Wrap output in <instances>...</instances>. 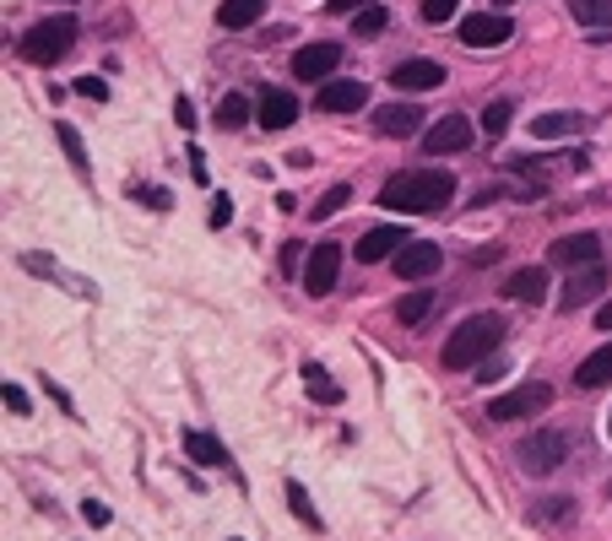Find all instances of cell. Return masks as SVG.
<instances>
[{
	"label": "cell",
	"instance_id": "obj_1",
	"mask_svg": "<svg viewBox=\"0 0 612 541\" xmlns=\"http://www.w3.org/2000/svg\"><path fill=\"white\" fill-rule=\"evenodd\" d=\"M456 201V179L439 173V168H412V173H396L385 179L380 190V206L385 211H439Z\"/></svg>",
	"mask_w": 612,
	"mask_h": 541
},
{
	"label": "cell",
	"instance_id": "obj_2",
	"mask_svg": "<svg viewBox=\"0 0 612 541\" xmlns=\"http://www.w3.org/2000/svg\"><path fill=\"white\" fill-rule=\"evenodd\" d=\"M499 336H505V320L499 314H467L450 331V342H445V369H477L499 347Z\"/></svg>",
	"mask_w": 612,
	"mask_h": 541
},
{
	"label": "cell",
	"instance_id": "obj_3",
	"mask_svg": "<svg viewBox=\"0 0 612 541\" xmlns=\"http://www.w3.org/2000/svg\"><path fill=\"white\" fill-rule=\"evenodd\" d=\"M76 49V16H43V22H33L27 33H22V43H16V54L27 60V65H54V60H65Z\"/></svg>",
	"mask_w": 612,
	"mask_h": 541
},
{
	"label": "cell",
	"instance_id": "obj_4",
	"mask_svg": "<svg viewBox=\"0 0 612 541\" xmlns=\"http://www.w3.org/2000/svg\"><path fill=\"white\" fill-rule=\"evenodd\" d=\"M564 461H570V434H564V428H543V434H532V439L521 445V466H526L532 477H553Z\"/></svg>",
	"mask_w": 612,
	"mask_h": 541
},
{
	"label": "cell",
	"instance_id": "obj_5",
	"mask_svg": "<svg viewBox=\"0 0 612 541\" xmlns=\"http://www.w3.org/2000/svg\"><path fill=\"white\" fill-rule=\"evenodd\" d=\"M548 401H553V390H548L543 379H532V385H521V390H510V396H494V401H488V417H494V423L537 417V412H548Z\"/></svg>",
	"mask_w": 612,
	"mask_h": 541
},
{
	"label": "cell",
	"instance_id": "obj_6",
	"mask_svg": "<svg viewBox=\"0 0 612 541\" xmlns=\"http://www.w3.org/2000/svg\"><path fill=\"white\" fill-rule=\"evenodd\" d=\"M602 293H608V266H602V260H597V266H581V271H570V282H564V293H559V309L575 314V309L597 304Z\"/></svg>",
	"mask_w": 612,
	"mask_h": 541
},
{
	"label": "cell",
	"instance_id": "obj_7",
	"mask_svg": "<svg viewBox=\"0 0 612 541\" xmlns=\"http://www.w3.org/2000/svg\"><path fill=\"white\" fill-rule=\"evenodd\" d=\"M472 146V119L467 114H445L439 125H429V136H423V152L429 157H456V152H467Z\"/></svg>",
	"mask_w": 612,
	"mask_h": 541
},
{
	"label": "cell",
	"instance_id": "obj_8",
	"mask_svg": "<svg viewBox=\"0 0 612 541\" xmlns=\"http://www.w3.org/2000/svg\"><path fill=\"white\" fill-rule=\"evenodd\" d=\"M336 271H342V244H315L309 260H304V293L326 298L336 287Z\"/></svg>",
	"mask_w": 612,
	"mask_h": 541
},
{
	"label": "cell",
	"instance_id": "obj_9",
	"mask_svg": "<svg viewBox=\"0 0 612 541\" xmlns=\"http://www.w3.org/2000/svg\"><path fill=\"white\" fill-rule=\"evenodd\" d=\"M510 33H515V22L505 11H483V16L461 22V43H472V49H499V43H510Z\"/></svg>",
	"mask_w": 612,
	"mask_h": 541
},
{
	"label": "cell",
	"instance_id": "obj_10",
	"mask_svg": "<svg viewBox=\"0 0 612 541\" xmlns=\"http://www.w3.org/2000/svg\"><path fill=\"white\" fill-rule=\"evenodd\" d=\"M336 65H342V49H336V43H304V49L293 54V76H298V81H320V87H326Z\"/></svg>",
	"mask_w": 612,
	"mask_h": 541
},
{
	"label": "cell",
	"instance_id": "obj_11",
	"mask_svg": "<svg viewBox=\"0 0 612 541\" xmlns=\"http://www.w3.org/2000/svg\"><path fill=\"white\" fill-rule=\"evenodd\" d=\"M548 260L553 266H597L602 260V239L597 233H564L548 244Z\"/></svg>",
	"mask_w": 612,
	"mask_h": 541
},
{
	"label": "cell",
	"instance_id": "obj_12",
	"mask_svg": "<svg viewBox=\"0 0 612 541\" xmlns=\"http://www.w3.org/2000/svg\"><path fill=\"white\" fill-rule=\"evenodd\" d=\"M439 81H445V65L439 60H401L391 70V87L396 92H434Z\"/></svg>",
	"mask_w": 612,
	"mask_h": 541
},
{
	"label": "cell",
	"instance_id": "obj_13",
	"mask_svg": "<svg viewBox=\"0 0 612 541\" xmlns=\"http://www.w3.org/2000/svg\"><path fill=\"white\" fill-rule=\"evenodd\" d=\"M315 103H320L326 114H358V108L369 103V87H364V81H326Z\"/></svg>",
	"mask_w": 612,
	"mask_h": 541
},
{
	"label": "cell",
	"instance_id": "obj_14",
	"mask_svg": "<svg viewBox=\"0 0 612 541\" xmlns=\"http://www.w3.org/2000/svg\"><path fill=\"white\" fill-rule=\"evenodd\" d=\"M255 114H260V125H266V130H288V125L298 119V98H293V92H282V87H266V92H260V103H255Z\"/></svg>",
	"mask_w": 612,
	"mask_h": 541
},
{
	"label": "cell",
	"instance_id": "obj_15",
	"mask_svg": "<svg viewBox=\"0 0 612 541\" xmlns=\"http://www.w3.org/2000/svg\"><path fill=\"white\" fill-rule=\"evenodd\" d=\"M439 244H407L401 255H396V276H407V282H429L434 271H439Z\"/></svg>",
	"mask_w": 612,
	"mask_h": 541
},
{
	"label": "cell",
	"instance_id": "obj_16",
	"mask_svg": "<svg viewBox=\"0 0 612 541\" xmlns=\"http://www.w3.org/2000/svg\"><path fill=\"white\" fill-rule=\"evenodd\" d=\"M418 125H423L418 103H385V108H374V130L380 136H412Z\"/></svg>",
	"mask_w": 612,
	"mask_h": 541
},
{
	"label": "cell",
	"instance_id": "obj_17",
	"mask_svg": "<svg viewBox=\"0 0 612 541\" xmlns=\"http://www.w3.org/2000/svg\"><path fill=\"white\" fill-rule=\"evenodd\" d=\"M407 249V233L401 228H369L364 239H358V260L364 266H374V260H385V255H401Z\"/></svg>",
	"mask_w": 612,
	"mask_h": 541
},
{
	"label": "cell",
	"instance_id": "obj_18",
	"mask_svg": "<svg viewBox=\"0 0 612 541\" xmlns=\"http://www.w3.org/2000/svg\"><path fill=\"white\" fill-rule=\"evenodd\" d=\"M505 298H515V304H543V298H548V271H510V276H505Z\"/></svg>",
	"mask_w": 612,
	"mask_h": 541
},
{
	"label": "cell",
	"instance_id": "obj_19",
	"mask_svg": "<svg viewBox=\"0 0 612 541\" xmlns=\"http://www.w3.org/2000/svg\"><path fill=\"white\" fill-rule=\"evenodd\" d=\"M570 11L591 38H612V0H570Z\"/></svg>",
	"mask_w": 612,
	"mask_h": 541
},
{
	"label": "cell",
	"instance_id": "obj_20",
	"mask_svg": "<svg viewBox=\"0 0 612 541\" xmlns=\"http://www.w3.org/2000/svg\"><path fill=\"white\" fill-rule=\"evenodd\" d=\"M526 520H532V526H570V520H575V499H559V493H548V499H532Z\"/></svg>",
	"mask_w": 612,
	"mask_h": 541
},
{
	"label": "cell",
	"instance_id": "obj_21",
	"mask_svg": "<svg viewBox=\"0 0 612 541\" xmlns=\"http://www.w3.org/2000/svg\"><path fill=\"white\" fill-rule=\"evenodd\" d=\"M581 130H586V114H537L532 119L537 141H559V136H581Z\"/></svg>",
	"mask_w": 612,
	"mask_h": 541
},
{
	"label": "cell",
	"instance_id": "obj_22",
	"mask_svg": "<svg viewBox=\"0 0 612 541\" xmlns=\"http://www.w3.org/2000/svg\"><path fill=\"white\" fill-rule=\"evenodd\" d=\"M575 385H581V390H602V385H612V342L575 369Z\"/></svg>",
	"mask_w": 612,
	"mask_h": 541
},
{
	"label": "cell",
	"instance_id": "obj_23",
	"mask_svg": "<svg viewBox=\"0 0 612 541\" xmlns=\"http://www.w3.org/2000/svg\"><path fill=\"white\" fill-rule=\"evenodd\" d=\"M510 119H515V103H510V98H494V103L483 108V136H488V141H505Z\"/></svg>",
	"mask_w": 612,
	"mask_h": 541
},
{
	"label": "cell",
	"instance_id": "obj_24",
	"mask_svg": "<svg viewBox=\"0 0 612 541\" xmlns=\"http://www.w3.org/2000/svg\"><path fill=\"white\" fill-rule=\"evenodd\" d=\"M304 385H309V396L320 401V407H336L342 401V390H336V379L320 369V363H304Z\"/></svg>",
	"mask_w": 612,
	"mask_h": 541
},
{
	"label": "cell",
	"instance_id": "obj_25",
	"mask_svg": "<svg viewBox=\"0 0 612 541\" xmlns=\"http://www.w3.org/2000/svg\"><path fill=\"white\" fill-rule=\"evenodd\" d=\"M260 5H266V0H222V11H217V22L239 33V27H250V22L260 16Z\"/></svg>",
	"mask_w": 612,
	"mask_h": 541
},
{
	"label": "cell",
	"instance_id": "obj_26",
	"mask_svg": "<svg viewBox=\"0 0 612 541\" xmlns=\"http://www.w3.org/2000/svg\"><path fill=\"white\" fill-rule=\"evenodd\" d=\"M217 125H222V130H239V125H250V98H244V92H228V98L217 103Z\"/></svg>",
	"mask_w": 612,
	"mask_h": 541
},
{
	"label": "cell",
	"instance_id": "obj_27",
	"mask_svg": "<svg viewBox=\"0 0 612 541\" xmlns=\"http://www.w3.org/2000/svg\"><path fill=\"white\" fill-rule=\"evenodd\" d=\"M22 266H27L33 276H43V282H71V276H65V266H60V260H49V255H33V249H27V255H22ZM71 287H76V293H87L81 282H71Z\"/></svg>",
	"mask_w": 612,
	"mask_h": 541
},
{
	"label": "cell",
	"instance_id": "obj_28",
	"mask_svg": "<svg viewBox=\"0 0 612 541\" xmlns=\"http://www.w3.org/2000/svg\"><path fill=\"white\" fill-rule=\"evenodd\" d=\"M429 309H434V293H429V287H418V293H407V298L396 304V320H401V325H423V314H429Z\"/></svg>",
	"mask_w": 612,
	"mask_h": 541
},
{
	"label": "cell",
	"instance_id": "obj_29",
	"mask_svg": "<svg viewBox=\"0 0 612 541\" xmlns=\"http://www.w3.org/2000/svg\"><path fill=\"white\" fill-rule=\"evenodd\" d=\"M184 455L201 461V466H222V450H217L212 434H184Z\"/></svg>",
	"mask_w": 612,
	"mask_h": 541
},
{
	"label": "cell",
	"instance_id": "obj_30",
	"mask_svg": "<svg viewBox=\"0 0 612 541\" xmlns=\"http://www.w3.org/2000/svg\"><path fill=\"white\" fill-rule=\"evenodd\" d=\"M54 136H60V146H65L71 168H76V173H87V146H81V130H76V125H54Z\"/></svg>",
	"mask_w": 612,
	"mask_h": 541
},
{
	"label": "cell",
	"instance_id": "obj_31",
	"mask_svg": "<svg viewBox=\"0 0 612 541\" xmlns=\"http://www.w3.org/2000/svg\"><path fill=\"white\" fill-rule=\"evenodd\" d=\"M347 201H353V184H331V190H326V195L315 201V217L326 222V217H336V211H342Z\"/></svg>",
	"mask_w": 612,
	"mask_h": 541
},
{
	"label": "cell",
	"instance_id": "obj_32",
	"mask_svg": "<svg viewBox=\"0 0 612 541\" xmlns=\"http://www.w3.org/2000/svg\"><path fill=\"white\" fill-rule=\"evenodd\" d=\"M288 510H293V515H298L309 531H320V515H315V504H309V493H304L298 482H288Z\"/></svg>",
	"mask_w": 612,
	"mask_h": 541
},
{
	"label": "cell",
	"instance_id": "obj_33",
	"mask_svg": "<svg viewBox=\"0 0 612 541\" xmlns=\"http://www.w3.org/2000/svg\"><path fill=\"white\" fill-rule=\"evenodd\" d=\"M385 22H391V16H385L380 5H369V11H364L353 27H358V38H374V33H385Z\"/></svg>",
	"mask_w": 612,
	"mask_h": 541
},
{
	"label": "cell",
	"instance_id": "obj_34",
	"mask_svg": "<svg viewBox=\"0 0 612 541\" xmlns=\"http://www.w3.org/2000/svg\"><path fill=\"white\" fill-rule=\"evenodd\" d=\"M130 201H146L152 211H168V206H174V195H168V190H152V184H136Z\"/></svg>",
	"mask_w": 612,
	"mask_h": 541
},
{
	"label": "cell",
	"instance_id": "obj_35",
	"mask_svg": "<svg viewBox=\"0 0 612 541\" xmlns=\"http://www.w3.org/2000/svg\"><path fill=\"white\" fill-rule=\"evenodd\" d=\"M0 401H5V412H16V417H27V412H33V401H27V390H22V385H5V390H0Z\"/></svg>",
	"mask_w": 612,
	"mask_h": 541
},
{
	"label": "cell",
	"instance_id": "obj_36",
	"mask_svg": "<svg viewBox=\"0 0 612 541\" xmlns=\"http://www.w3.org/2000/svg\"><path fill=\"white\" fill-rule=\"evenodd\" d=\"M76 92H81V98H92V103H103V98H109V81H103V76H81V81H76Z\"/></svg>",
	"mask_w": 612,
	"mask_h": 541
},
{
	"label": "cell",
	"instance_id": "obj_37",
	"mask_svg": "<svg viewBox=\"0 0 612 541\" xmlns=\"http://www.w3.org/2000/svg\"><path fill=\"white\" fill-rule=\"evenodd\" d=\"M461 0H423V22H445Z\"/></svg>",
	"mask_w": 612,
	"mask_h": 541
},
{
	"label": "cell",
	"instance_id": "obj_38",
	"mask_svg": "<svg viewBox=\"0 0 612 541\" xmlns=\"http://www.w3.org/2000/svg\"><path fill=\"white\" fill-rule=\"evenodd\" d=\"M228 222H233V201L217 195V201H212V228H228Z\"/></svg>",
	"mask_w": 612,
	"mask_h": 541
},
{
	"label": "cell",
	"instance_id": "obj_39",
	"mask_svg": "<svg viewBox=\"0 0 612 541\" xmlns=\"http://www.w3.org/2000/svg\"><path fill=\"white\" fill-rule=\"evenodd\" d=\"M298 260H309V255H304V244H282V271H288V276L298 271Z\"/></svg>",
	"mask_w": 612,
	"mask_h": 541
},
{
	"label": "cell",
	"instance_id": "obj_40",
	"mask_svg": "<svg viewBox=\"0 0 612 541\" xmlns=\"http://www.w3.org/2000/svg\"><path fill=\"white\" fill-rule=\"evenodd\" d=\"M174 119H179L184 130H195V103H190V98H179V103H174Z\"/></svg>",
	"mask_w": 612,
	"mask_h": 541
},
{
	"label": "cell",
	"instance_id": "obj_41",
	"mask_svg": "<svg viewBox=\"0 0 612 541\" xmlns=\"http://www.w3.org/2000/svg\"><path fill=\"white\" fill-rule=\"evenodd\" d=\"M81 515H87V526H109V510H103L98 499H87V504H81Z\"/></svg>",
	"mask_w": 612,
	"mask_h": 541
},
{
	"label": "cell",
	"instance_id": "obj_42",
	"mask_svg": "<svg viewBox=\"0 0 612 541\" xmlns=\"http://www.w3.org/2000/svg\"><path fill=\"white\" fill-rule=\"evenodd\" d=\"M369 5H374V0H331L326 11H336V16H347V11H369Z\"/></svg>",
	"mask_w": 612,
	"mask_h": 541
},
{
	"label": "cell",
	"instance_id": "obj_43",
	"mask_svg": "<svg viewBox=\"0 0 612 541\" xmlns=\"http://www.w3.org/2000/svg\"><path fill=\"white\" fill-rule=\"evenodd\" d=\"M597 325H602V331H612V298H608V304H602V314H597Z\"/></svg>",
	"mask_w": 612,
	"mask_h": 541
},
{
	"label": "cell",
	"instance_id": "obj_44",
	"mask_svg": "<svg viewBox=\"0 0 612 541\" xmlns=\"http://www.w3.org/2000/svg\"><path fill=\"white\" fill-rule=\"evenodd\" d=\"M494 5H499V11H505V5H515V0H494Z\"/></svg>",
	"mask_w": 612,
	"mask_h": 541
},
{
	"label": "cell",
	"instance_id": "obj_45",
	"mask_svg": "<svg viewBox=\"0 0 612 541\" xmlns=\"http://www.w3.org/2000/svg\"><path fill=\"white\" fill-rule=\"evenodd\" d=\"M608 434H612V423H608Z\"/></svg>",
	"mask_w": 612,
	"mask_h": 541
}]
</instances>
